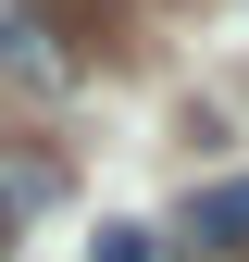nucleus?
Segmentation results:
<instances>
[{
    "label": "nucleus",
    "mask_w": 249,
    "mask_h": 262,
    "mask_svg": "<svg viewBox=\"0 0 249 262\" xmlns=\"http://www.w3.org/2000/svg\"><path fill=\"white\" fill-rule=\"evenodd\" d=\"M187 237H200V250H249V175L200 187V200H187Z\"/></svg>",
    "instance_id": "f257e3e1"
},
{
    "label": "nucleus",
    "mask_w": 249,
    "mask_h": 262,
    "mask_svg": "<svg viewBox=\"0 0 249 262\" xmlns=\"http://www.w3.org/2000/svg\"><path fill=\"white\" fill-rule=\"evenodd\" d=\"M100 262H150V237H137V225H112V237H100Z\"/></svg>",
    "instance_id": "f03ea898"
},
{
    "label": "nucleus",
    "mask_w": 249,
    "mask_h": 262,
    "mask_svg": "<svg viewBox=\"0 0 249 262\" xmlns=\"http://www.w3.org/2000/svg\"><path fill=\"white\" fill-rule=\"evenodd\" d=\"M0 13H25V0H0Z\"/></svg>",
    "instance_id": "7ed1b4c3"
}]
</instances>
